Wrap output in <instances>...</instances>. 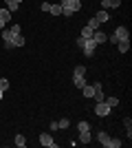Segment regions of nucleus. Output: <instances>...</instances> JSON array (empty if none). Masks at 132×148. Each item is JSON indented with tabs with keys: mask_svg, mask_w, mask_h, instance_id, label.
Instances as JSON below:
<instances>
[{
	"mask_svg": "<svg viewBox=\"0 0 132 148\" xmlns=\"http://www.w3.org/2000/svg\"><path fill=\"white\" fill-rule=\"evenodd\" d=\"M62 16H64V18H73V16H75V13L70 11L68 7H62Z\"/></svg>",
	"mask_w": 132,
	"mask_h": 148,
	"instance_id": "c85d7f7f",
	"label": "nucleus"
},
{
	"mask_svg": "<svg viewBox=\"0 0 132 148\" xmlns=\"http://www.w3.org/2000/svg\"><path fill=\"white\" fill-rule=\"evenodd\" d=\"M82 93H84V97H93V93H95V86H93V84H86V86L82 88Z\"/></svg>",
	"mask_w": 132,
	"mask_h": 148,
	"instance_id": "aec40b11",
	"label": "nucleus"
},
{
	"mask_svg": "<svg viewBox=\"0 0 132 148\" xmlns=\"http://www.w3.org/2000/svg\"><path fill=\"white\" fill-rule=\"evenodd\" d=\"M57 126H60V128H68V126H70V122H68V117H62V119H60V122H57Z\"/></svg>",
	"mask_w": 132,
	"mask_h": 148,
	"instance_id": "393cba45",
	"label": "nucleus"
},
{
	"mask_svg": "<svg viewBox=\"0 0 132 148\" xmlns=\"http://www.w3.org/2000/svg\"><path fill=\"white\" fill-rule=\"evenodd\" d=\"M40 9H42L44 13H49V9H51V2H46V0H44L42 5H40Z\"/></svg>",
	"mask_w": 132,
	"mask_h": 148,
	"instance_id": "2f4dec72",
	"label": "nucleus"
},
{
	"mask_svg": "<svg viewBox=\"0 0 132 148\" xmlns=\"http://www.w3.org/2000/svg\"><path fill=\"white\" fill-rule=\"evenodd\" d=\"M73 75H86V66H84V64H77L75 71H73Z\"/></svg>",
	"mask_w": 132,
	"mask_h": 148,
	"instance_id": "b1692460",
	"label": "nucleus"
},
{
	"mask_svg": "<svg viewBox=\"0 0 132 148\" xmlns=\"http://www.w3.org/2000/svg\"><path fill=\"white\" fill-rule=\"evenodd\" d=\"M9 20H11V11L2 7V9H0V29H5V25L9 22Z\"/></svg>",
	"mask_w": 132,
	"mask_h": 148,
	"instance_id": "423d86ee",
	"label": "nucleus"
},
{
	"mask_svg": "<svg viewBox=\"0 0 132 148\" xmlns=\"http://www.w3.org/2000/svg\"><path fill=\"white\" fill-rule=\"evenodd\" d=\"M84 42H86V38H82V36H79V38L75 40V47H77V49H82V47H84Z\"/></svg>",
	"mask_w": 132,
	"mask_h": 148,
	"instance_id": "7c9ffc66",
	"label": "nucleus"
},
{
	"mask_svg": "<svg viewBox=\"0 0 132 148\" xmlns=\"http://www.w3.org/2000/svg\"><path fill=\"white\" fill-rule=\"evenodd\" d=\"M93 40H95L97 44H104V42H108V33H104L101 29H97V31L93 33Z\"/></svg>",
	"mask_w": 132,
	"mask_h": 148,
	"instance_id": "9d476101",
	"label": "nucleus"
},
{
	"mask_svg": "<svg viewBox=\"0 0 132 148\" xmlns=\"http://www.w3.org/2000/svg\"><path fill=\"white\" fill-rule=\"evenodd\" d=\"M93 33H95V31L93 29H90V27H84V29H82V33H79V36H82V38H86V40H90V38H93Z\"/></svg>",
	"mask_w": 132,
	"mask_h": 148,
	"instance_id": "412c9836",
	"label": "nucleus"
},
{
	"mask_svg": "<svg viewBox=\"0 0 132 148\" xmlns=\"http://www.w3.org/2000/svg\"><path fill=\"white\" fill-rule=\"evenodd\" d=\"M60 5H62V7H66V5H68V0H60Z\"/></svg>",
	"mask_w": 132,
	"mask_h": 148,
	"instance_id": "72a5a7b5",
	"label": "nucleus"
},
{
	"mask_svg": "<svg viewBox=\"0 0 132 148\" xmlns=\"http://www.w3.org/2000/svg\"><path fill=\"white\" fill-rule=\"evenodd\" d=\"M73 84H75V88H84L88 84V82H86V75H73Z\"/></svg>",
	"mask_w": 132,
	"mask_h": 148,
	"instance_id": "f8f14e48",
	"label": "nucleus"
},
{
	"mask_svg": "<svg viewBox=\"0 0 132 148\" xmlns=\"http://www.w3.org/2000/svg\"><path fill=\"white\" fill-rule=\"evenodd\" d=\"M121 146V139H117V137H110V146L108 148H119Z\"/></svg>",
	"mask_w": 132,
	"mask_h": 148,
	"instance_id": "cd10ccee",
	"label": "nucleus"
},
{
	"mask_svg": "<svg viewBox=\"0 0 132 148\" xmlns=\"http://www.w3.org/2000/svg\"><path fill=\"white\" fill-rule=\"evenodd\" d=\"M123 126H126L128 139H130V137H132V119H130V117H126V119H123Z\"/></svg>",
	"mask_w": 132,
	"mask_h": 148,
	"instance_id": "4be33fe9",
	"label": "nucleus"
},
{
	"mask_svg": "<svg viewBox=\"0 0 132 148\" xmlns=\"http://www.w3.org/2000/svg\"><path fill=\"white\" fill-rule=\"evenodd\" d=\"M2 95H5V91H2V88H0V99H2Z\"/></svg>",
	"mask_w": 132,
	"mask_h": 148,
	"instance_id": "f704fd0d",
	"label": "nucleus"
},
{
	"mask_svg": "<svg viewBox=\"0 0 132 148\" xmlns=\"http://www.w3.org/2000/svg\"><path fill=\"white\" fill-rule=\"evenodd\" d=\"M13 144H16V146H18V148H24V146H26V137H24V135H16V139H13Z\"/></svg>",
	"mask_w": 132,
	"mask_h": 148,
	"instance_id": "f3484780",
	"label": "nucleus"
},
{
	"mask_svg": "<svg viewBox=\"0 0 132 148\" xmlns=\"http://www.w3.org/2000/svg\"><path fill=\"white\" fill-rule=\"evenodd\" d=\"M13 36H18V33H13L11 29H2V42H5V49L7 51H11L13 49Z\"/></svg>",
	"mask_w": 132,
	"mask_h": 148,
	"instance_id": "7ed1b4c3",
	"label": "nucleus"
},
{
	"mask_svg": "<svg viewBox=\"0 0 132 148\" xmlns=\"http://www.w3.org/2000/svg\"><path fill=\"white\" fill-rule=\"evenodd\" d=\"M93 86H95V93H93L95 102H104V99H106V95H104V91H101V84H99V82H95Z\"/></svg>",
	"mask_w": 132,
	"mask_h": 148,
	"instance_id": "0eeeda50",
	"label": "nucleus"
},
{
	"mask_svg": "<svg viewBox=\"0 0 132 148\" xmlns=\"http://www.w3.org/2000/svg\"><path fill=\"white\" fill-rule=\"evenodd\" d=\"M117 7H121V0H101V9H117Z\"/></svg>",
	"mask_w": 132,
	"mask_h": 148,
	"instance_id": "9b49d317",
	"label": "nucleus"
},
{
	"mask_svg": "<svg viewBox=\"0 0 132 148\" xmlns=\"http://www.w3.org/2000/svg\"><path fill=\"white\" fill-rule=\"evenodd\" d=\"M0 88H2V91L9 88V80H7V77H0Z\"/></svg>",
	"mask_w": 132,
	"mask_h": 148,
	"instance_id": "c756f323",
	"label": "nucleus"
},
{
	"mask_svg": "<svg viewBox=\"0 0 132 148\" xmlns=\"http://www.w3.org/2000/svg\"><path fill=\"white\" fill-rule=\"evenodd\" d=\"M93 111H95V115H97V117H108L112 108H110V106H108L106 102H97V104L93 106Z\"/></svg>",
	"mask_w": 132,
	"mask_h": 148,
	"instance_id": "f257e3e1",
	"label": "nucleus"
},
{
	"mask_svg": "<svg viewBox=\"0 0 132 148\" xmlns=\"http://www.w3.org/2000/svg\"><path fill=\"white\" fill-rule=\"evenodd\" d=\"M88 27H90V29H93V31H97V29H99V22H97V20H95V18H90V20H88Z\"/></svg>",
	"mask_w": 132,
	"mask_h": 148,
	"instance_id": "a878e982",
	"label": "nucleus"
},
{
	"mask_svg": "<svg viewBox=\"0 0 132 148\" xmlns=\"http://www.w3.org/2000/svg\"><path fill=\"white\" fill-rule=\"evenodd\" d=\"M95 20H97L99 25H104V22H108V20H110V13H108L106 9H99V11L95 13Z\"/></svg>",
	"mask_w": 132,
	"mask_h": 148,
	"instance_id": "6e6552de",
	"label": "nucleus"
},
{
	"mask_svg": "<svg viewBox=\"0 0 132 148\" xmlns=\"http://www.w3.org/2000/svg\"><path fill=\"white\" fill-rule=\"evenodd\" d=\"M66 7H68L73 13H77L79 9H82V0H68V5H66Z\"/></svg>",
	"mask_w": 132,
	"mask_h": 148,
	"instance_id": "2eb2a0df",
	"label": "nucleus"
},
{
	"mask_svg": "<svg viewBox=\"0 0 132 148\" xmlns=\"http://www.w3.org/2000/svg\"><path fill=\"white\" fill-rule=\"evenodd\" d=\"M16 2H20V5H22V0H16Z\"/></svg>",
	"mask_w": 132,
	"mask_h": 148,
	"instance_id": "c9c22d12",
	"label": "nucleus"
},
{
	"mask_svg": "<svg viewBox=\"0 0 132 148\" xmlns=\"http://www.w3.org/2000/svg\"><path fill=\"white\" fill-rule=\"evenodd\" d=\"M24 42H26L24 36H20V33H18V36H13V49H16V47H24Z\"/></svg>",
	"mask_w": 132,
	"mask_h": 148,
	"instance_id": "a211bd4d",
	"label": "nucleus"
},
{
	"mask_svg": "<svg viewBox=\"0 0 132 148\" xmlns=\"http://www.w3.org/2000/svg\"><path fill=\"white\" fill-rule=\"evenodd\" d=\"M5 9H9V11H18L20 9V2H16V0H5Z\"/></svg>",
	"mask_w": 132,
	"mask_h": 148,
	"instance_id": "dca6fc26",
	"label": "nucleus"
},
{
	"mask_svg": "<svg viewBox=\"0 0 132 148\" xmlns=\"http://www.w3.org/2000/svg\"><path fill=\"white\" fill-rule=\"evenodd\" d=\"M49 13H53V16H62V5H60V2H57V5H51Z\"/></svg>",
	"mask_w": 132,
	"mask_h": 148,
	"instance_id": "5701e85b",
	"label": "nucleus"
},
{
	"mask_svg": "<svg viewBox=\"0 0 132 148\" xmlns=\"http://www.w3.org/2000/svg\"><path fill=\"white\" fill-rule=\"evenodd\" d=\"M104 102H106V104L110 106V108H114V106H119V97H114V95H110V97H106V99H104Z\"/></svg>",
	"mask_w": 132,
	"mask_h": 148,
	"instance_id": "6ab92c4d",
	"label": "nucleus"
},
{
	"mask_svg": "<svg viewBox=\"0 0 132 148\" xmlns=\"http://www.w3.org/2000/svg\"><path fill=\"white\" fill-rule=\"evenodd\" d=\"M40 144L46 146V148H57V142H53L51 133H42V135H40Z\"/></svg>",
	"mask_w": 132,
	"mask_h": 148,
	"instance_id": "20e7f679",
	"label": "nucleus"
},
{
	"mask_svg": "<svg viewBox=\"0 0 132 148\" xmlns=\"http://www.w3.org/2000/svg\"><path fill=\"white\" fill-rule=\"evenodd\" d=\"M77 142H79V144H90V142H93V135H90V130H82Z\"/></svg>",
	"mask_w": 132,
	"mask_h": 148,
	"instance_id": "ddd939ff",
	"label": "nucleus"
},
{
	"mask_svg": "<svg viewBox=\"0 0 132 148\" xmlns=\"http://www.w3.org/2000/svg\"><path fill=\"white\" fill-rule=\"evenodd\" d=\"M117 49H119V53H128V51H130V40H119V42H117Z\"/></svg>",
	"mask_w": 132,
	"mask_h": 148,
	"instance_id": "4468645a",
	"label": "nucleus"
},
{
	"mask_svg": "<svg viewBox=\"0 0 132 148\" xmlns=\"http://www.w3.org/2000/svg\"><path fill=\"white\" fill-rule=\"evenodd\" d=\"M97 142L101 144V146H110V135H108L106 130H97Z\"/></svg>",
	"mask_w": 132,
	"mask_h": 148,
	"instance_id": "39448f33",
	"label": "nucleus"
},
{
	"mask_svg": "<svg viewBox=\"0 0 132 148\" xmlns=\"http://www.w3.org/2000/svg\"><path fill=\"white\" fill-rule=\"evenodd\" d=\"M108 40H110V44H117V42H119V38L114 36V33H112V36H108Z\"/></svg>",
	"mask_w": 132,
	"mask_h": 148,
	"instance_id": "473e14b6",
	"label": "nucleus"
},
{
	"mask_svg": "<svg viewBox=\"0 0 132 148\" xmlns=\"http://www.w3.org/2000/svg\"><path fill=\"white\" fill-rule=\"evenodd\" d=\"M114 36L119 38V40H130V31H128V27H117Z\"/></svg>",
	"mask_w": 132,
	"mask_h": 148,
	"instance_id": "1a4fd4ad",
	"label": "nucleus"
},
{
	"mask_svg": "<svg viewBox=\"0 0 132 148\" xmlns=\"http://www.w3.org/2000/svg\"><path fill=\"white\" fill-rule=\"evenodd\" d=\"M77 130H79V133H82V130H90V124L88 122H79L77 124Z\"/></svg>",
	"mask_w": 132,
	"mask_h": 148,
	"instance_id": "bb28decb",
	"label": "nucleus"
},
{
	"mask_svg": "<svg viewBox=\"0 0 132 148\" xmlns=\"http://www.w3.org/2000/svg\"><path fill=\"white\" fill-rule=\"evenodd\" d=\"M97 47H99V44L95 42L93 38H90V40H86V42H84V47H82L84 56H86V58H93V56H95V51H97Z\"/></svg>",
	"mask_w": 132,
	"mask_h": 148,
	"instance_id": "f03ea898",
	"label": "nucleus"
}]
</instances>
